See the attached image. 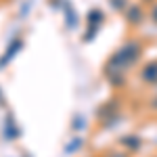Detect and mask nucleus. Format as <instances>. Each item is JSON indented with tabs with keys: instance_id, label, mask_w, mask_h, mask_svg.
Instances as JSON below:
<instances>
[]
</instances>
